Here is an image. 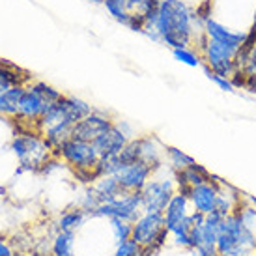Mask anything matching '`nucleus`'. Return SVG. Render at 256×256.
Returning <instances> with one entry per match:
<instances>
[{
	"mask_svg": "<svg viewBox=\"0 0 256 256\" xmlns=\"http://www.w3.org/2000/svg\"><path fill=\"white\" fill-rule=\"evenodd\" d=\"M156 32L159 43L184 49L194 42V15L184 0H161L157 8Z\"/></svg>",
	"mask_w": 256,
	"mask_h": 256,
	"instance_id": "obj_1",
	"label": "nucleus"
},
{
	"mask_svg": "<svg viewBox=\"0 0 256 256\" xmlns=\"http://www.w3.org/2000/svg\"><path fill=\"white\" fill-rule=\"evenodd\" d=\"M12 152L19 161L17 174L43 170L54 154L40 131H19L12 138Z\"/></svg>",
	"mask_w": 256,
	"mask_h": 256,
	"instance_id": "obj_2",
	"label": "nucleus"
},
{
	"mask_svg": "<svg viewBox=\"0 0 256 256\" xmlns=\"http://www.w3.org/2000/svg\"><path fill=\"white\" fill-rule=\"evenodd\" d=\"M215 247L219 256H252L256 250V236L245 226L238 212H234L220 222Z\"/></svg>",
	"mask_w": 256,
	"mask_h": 256,
	"instance_id": "obj_3",
	"label": "nucleus"
},
{
	"mask_svg": "<svg viewBox=\"0 0 256 256\" xmlns=\"http://www.w3.org/2000/svg\"><path fill=\"white\" fill-rule=\"evenodd\" d=\"M142 214V194H140V191H131L118 196V198L100 204L90 214V217L122 219L128 220V222H135Z\"/></svg>",
	"mask_w": 256,
	"mask_h": 256,
	"instance_id": "obj_4",
	"label": "nucleus"
},
{
	"mask_svg": "<svg viewBox=\"0 0 256 256\" xmlns=\"http://www.w3.org/2000/svg\"><path fill=\"white\" fill-rule=\"evenodd\" d=\"M90 112H92V105H88L84 100L75 98V96H62V100L52 103L47 114L40 120V131L52 124H60V122H68L75 126L78 120H82Z\"/></svg>",
	"mask_w": 256,
	"mask_h": 256,
	"instance_id": "obj_5",
	"label": "nucleus"
},
{
	"mask_svg": "<svg viewBox=\"0 0 256 256\" xmlns=\"http://www.w3.org/2000/svg\"><path fill=\"white\" fill-rule=\"evenodd\" d=\"M206 36V34H204ZM238 52L232 49H228L226 45H220V43L204 38L202 43V58L204 64H206V72L217 73L222 77L232 78L238 73V62H236Z\"/></svg>",
	"mask_w": 256,
	"mask_h": 256,
	"instance_id": "obj_6",
	"label": "nucleus"
},
{
	"mask_svg": "<svg viewBox=\"0 0 256 256\" xmlns=\"http://www.w3.org/2000/svg\"><path fill=\"white\" fill-rule=\"evenodd\" d=\"M54 156L64 159L73 170H96V164L100 161V154L96 146L78 138H68L54 152Z\"/></svg>",
	"mask_w": 256,
	"mask_h": 256,
	"instance_id": "obj_7",
	"label": "nucleus"
},
{
	"mask_svg": "<svg viewBox=\"0 0 256 256\" xmlns=\"http://www.w3.org/2000/svg\"><path fill=\"white\" fill-rule=\"evenodd\" d=\"M166 236L168 230L164 226L163 214H142L133 222L131 238L140 243L144 249H157Z\"/></svg>",
	"mask_w": 256,
	"mask_h": 256,
	"instance_id": "obj_8",
	"label": "nucleus"
},
{
	"mask_svg": "<svg viewBox=\"0 0 256 256\" xmlns=\"http://www.w3.org/2000/svg\"><path fill=\"white\" fill-rule=\"evenodd\" d=\"M50 105L52 103L43 98V94L34 86V82H30V84H26L24 92H22L21 101H19V114L15 116L14 120L19 126H30V128L36 124L38 131H40V120L47 114Z\"/></svg>",
	"mask_w": 256,
	"mask_h": 256,
	"instance_id": "obj_9",
	"label": "nucleus"
},
{
	"mask_svg": "<svg viewBox=\"0 0 256 256\" xmlns=\"http://www.w3.org/2000/svg\"><path fill=\"white\" fill-rule=\"evenodd\" d=\"M176 191H178L176 178L150 180L140 191V194H142V212L144 214H163Z\"/></svg>",
	"mask_w": 256,
	"mask_h": 256,
	"instance_id": "obj_10",
	"label": "nucleus"
},
{
	"mask_svg": "<svg viewBox=\"0 0 256 256\" xmlns=\"http://www.w3.org/2000/svg\"><path fill=\"white\" fill-rule=\"evenodd\" d=\"M114 126V122L110 116L103 112H98V110H92V112L84 116L82 120H78L75 126H73L72 131V138H78V140H86V142H94L100 135H103L105 131Z\"/></svg>",
	"mask_w": 256,
	"mask_h": 256,
	"instance_id": "obj_11",
	"label": "nucleus"
},
{
	"mask_svg": "<svg viewBox=\"0 0 256 256\" xmlns=\"http://www.w3.org/2000/svg\"><path fill=\"white\" fill-rule=\"evenodd\" d=\"M156 172V166L154 164L146 163V161H136V163H131L128 166H124L116 178L120 180L122 187L128 192L131 191H142L144 185L148 184L152 174Z\"/></svg>",
	"mask_w": 256,
	"mask_h": 256,
	"instance_id": "obj_12",
	"label": "nucleus"
},
{
	"mask_svg": "<svg viewBox=\"0 0 256 256\" xmlns=\"http://www.w3.org/2000/svg\"><path fill=\"white\" fill-rule=\"evenodd\" d=\"M204 34L210 40L220 43V45H226L228 49L240 52L243 45L247 43L249 34H243V32H234V30L226 28L224 24H220L219 21H215L212 17H204Z\"/></svg>",
	"mask_w": 256,
	"mask_h": 256,
	"instance_id": "obj_13",
	"label": "nucleus"
},
{
	"mask_svg": "<svg viewBox=\"0 0 256 256\" xmlns=\"http://www.w3.org/2000/svg\"><path fill=\"white\" fill-rule=\"evenodd\" d=\"M217 198H219V184L215 180L194 185L189 189V202H191L192 210L198 212V214L208 215L215 212Z\"/></svg>",
	"mask_w": 256,
	"mask_h": 256,
	"instance_id": "obj_14",
	"label": "nucleus"
},
{
	"mask_svg": "<svg viewBox=\"0 0 256 256\" xmlns=\"http://www.w3.org/2000/svg\"><path fill=\"white\" fill-rule=\"evenodd\" d=\"M189 194L184 191H176L174 196L170 198L166 210L163 212L164 215V226L168 230V234H172L176 228L189 217Z\"/></svg>",
	"mask_w": 256,
	"mask_h": 256,
	"instance_id": "obj_15",
	"label": "nucleus"
},
{
	"mask_svg": "<svg viewBox=\"0 0 256 256\" xmlns=\"http://www.w3.org/2000/svg\"><path fill=\"white\" fill-rule=\"evenodd\" d=\"M129 140H131V138H129V136L114 124L112 128L108 129V131H105L103 135L98 136L92 144L96 146L100 157H107V156H116V154H120L122 148H124Z\"/></svg>",
	"mask_w": 256,
	"mask_h": 256,
	"instance_id": "obj_16",
	"label": "nucleus"
},
{
	"mask_svg": "<svg viewBox=\"0 0 256 256\" xmlns=\"http://www.w3.org/2000/svg\"><path fill=\"white\" fill-rule=\"evenodd\" d=\"M32 82V75L22 68L10 62L6 58H0V94L6 92L12 86H26Z\"/></svg>",
	"mask_w": 256,
	"mask_h": 256,
	"instance_id": "obj_17",
	"label": "nucleus"
},
{
	"mask_svg": "<svg viewBox=\"0 0 256 256\" xmlns=\"http://www.w3.org/2000/svg\"><path fill=\"white\" fill-rule=\"evenodd\" d=\"M103 4H105L108 15L112 17L114 21L122 22L124 26L135 30V32H142V24H140V21L133 15L131 2H129V0H103Z\"/></svg>",
	"mask_w": 256,
	"mask_h": 256,
	"instance_id": "obj_18",
	"label": "nucleus"
},
{
	"mask_svg": "<svg viewBox=\"0 0 256 256\" xmlns=\"http://www.w3.org/2000/svg\"><path fill=\"white\" fill-rule=\"evenodd\" d=\"M236 62H238V73L243 77V86L247 90L256 86V42L247 49L240 50Z\"/></svg>",
	"mask_w": 256,
	"mask_h": 256,
	"instance_id": "obj_19",
	"label": "nucleus"
},
{
	"mask_svg": "<svg viewBox=\"0 0 256 256\" xmlns=\"http://www.w3.org/2000/svg\"><path fill=\"white\" fill-rule=\"evenodd\" d=\"M96 192H98V196H100L101 204L103 202H108V200H114L122 196V194H126V189L122 187L120 180L116 178V174H108V176H101V178L96 180V184L92 185Z\"/></svg>",
	"mask_w": 256,
	"mask_h": 256,
	"instance_id": "obj_20",
	"label": "nucleus"
},
{
	"mask_svg": "<svg viewBox=\"0 0 256 256\" xmlns=\"http://www.w3.org/2000/svg\"><path fill=\"white\" fill-rule=\"evenodd\" d=\"M26 86H12L6 92L0 94V116H6L10 120H14L19 114V101Z\"/></svg>",
	"mask_w": 256,
	"mask_h": 256,
	"instance_id": "obj_21",
	"label": "nucleus"
},
{
	"mask_svg": "<svg viewBox=\"0 0 256 256\" xmlns=\"http://www.w3.org/2000/svg\"><path fill=\"white\" fill-rule=\"evenodd\" d=\"M72 131H73V124L60 122V124H52L49 128H45L42 131V135L47 140V144L52 148V152H56L68 138H72Z\"/></svg>",
	"mask_w": 256,
	"mask_h": 256,
	"instance_id": "obj_22",
	"label": "nucleus"
},
{
	"mask_svg": "<svg viewBox=\"0 0 256 256\" xmlns=\"http://www.w3.org/2000/svg\"><path fill=\"white\" fill-rule=\"evenodd\" d=\"M75 242H77L75 232L58 230V234L52 240V256H77L75 254Z\"/></svg>",
	"mask_w": 256,
	"mask_h": 256,
	"instance_id": "obj_23",
	"label": "nucleus"
},
{
	"mask_svg": "<svg viewBox=\"0 0 256 256\" xmlns=\"http://www.w3.org/2000/svg\"><path fill=\"white\" fill-rule=\"evenodd\" d=\"M86 217H88V214H86L82 208L68 210L58 219V230H62V232H75L77 228H80L84 224Z\"/></svg>",
	"mask_w": 256,
	"mask_h": 256,
	"instance_id": "obj_24",
	"label": "nucleus"
},
{
	"mask_svg": "<svg viewBox=\"0 0 256 256\" xmlns=\"http://www.w3.org/2000/svg\"><path fill=\"white\" fill-rule=\"evenodd\" d=\"M164 156L168 157V163H170V166L174 168V172L184 170V168L196 163L191 156L184 154V152L180 148H176V146H164Z\"/></svg>",
	"mask_w": 256,
	"mask_h": 256,
	"instance_id": "obj_25",
	"label": "nucleus"
},
{
	"mask_svg": "<svg viewBox=\"0 0 256 256\" xmlns=\"http://www.w3.org/2000/svg\"><path fill=\"white\" fill-rule=\"evenodd\" d=\"M108 224H110V232H112V236H114L116 245L131 238L133 222H128V220H122V219H108Z\"/></svg>",
	"mask_w": 256,
	"mask_h": 256,
	"instance_id": "obj_26",
	"label": "nucleus"
},
{
	"mask_svg": "<svg viewBox=\"0 0 256 256\" xmlns=\"http://www.w3.org/2000/svg\"><path fill=\"white\" fill-rule=\"evenodd\" d=\"M131 2V10H133V15L140 21V24L144 26V17L148 14H152L154 10L159 8L161 0H129Z\"/></svg>",
	"mask_w": 256,
	"mask_h": 256,
	"instance_id": "obj_27",
	"label": "nucleus"
},
{
	"mask_svg": "<svg viewBox=\"0 0 256 256\" xmlns=\"http://www.w3.org/2000/svg\"><path fill=\"white\" fill-rule=\"evenodd\" d=\"M144 247L140 243H136L133 238H129L126 242H122L116 245V250H114V256H142Z\"/></svg>",
	"mask_w": 256,
	"mask_h": 256,
	"instance_id": "obj_28",
	"label": "nucleus"
},
{
	"mask_svg": "<svg viewBox=\"0 0 256 256\" xmlns=\"http://www.w3.org/2000/svg\"><path fill=\"white\" fill-rule=\"evenodd\" d=\"M172 56L176 58L178 62L189 66V68H198L202 62H200V56L194 54L189 47H184V49H172Z\"/></svg>",
	"mask_w": 256,
	"mask_h": 256,
	"instance_id": "obj_29",
	"label": "nucleus"
},
{
	"mask_svg": "<svg viewBox=\"0 0 256 256\" xmlns=\"http://www.w3.org/2000/svg\"><path fill=\"white\" fill-rule=\"evenodd\" d=\"M206 73H208V78H210L215 86H219L220 90H224V92H234L236 90L234 82L228 77H222V75H217V73H212V72H206Z\"/></svg>",
	"mask_w": 256,
	"mask_h": 256,
	"instance_id": "obj_30",
	"label": "nucleus"
},
{
	"mask_svg": "<svg viewBox=\"0 0 256 256\" xmlns=\"http://www.w3.org/2000/svg\"><path fill=\"white\" fill-rule=\"evenodd\" d=\"M0 256H17V254H15V250L4 240H0Z\"/></svg>",
	"mask_w": 256,
	"mask_h": 256,
	"instance_id": "obj_31",
	"label": "nucleus"
},
{
	"mask_svg": "<svg viewBox=\"0 0 256 256\" xmlns=\"http://www.w3.org/2000/svg\"><path fill=\"white\" fill-rule=\"evenodd\" d=\"M17 256H45V254H36V252H22V254H17Z\"/></svg>",
	"mask_w": 256,
	"mask_h": 256,
	"instance_id": "obj_32",
	"label": "nucleus"
},
{
	"mask_svg": "<svg viewBox=\"0 0 256 256\" xmlns=\"http://www.w3.org/2000/svg\"><path fill=\"white\" fill-rule=\"evenodd\" d=\"M252 256H256V250H254V252H252Z\"/></svg>",
	"mask_w": 256,
	"mask_h": 256,
	"instance_id": "obj_33",
	"label": "nucleus"
}]
</instances>
